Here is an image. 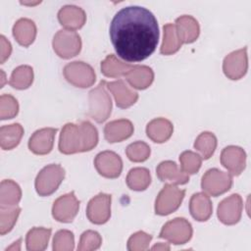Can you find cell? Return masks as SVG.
<instances>
[{
    "instance_id": "6da1fadb",
    "label": "cell",
    "mask_w": 251,
    "mask_h": 251,
    "mask_svg": "<svg viewBox=\"0 0 251 251\" xmlns=\"http://www.w3.org/2000/svg\"><path fill=\"white\" fill-rule=\"evenodd\" d=\"M159 35L157 19L140 6L122 8L110 25V38L116 53L127 62L147 59L155 51Z\"/></svg>"
},
{
    "instance_id": "7a4b0ae2",
    "label": "cell",
    "mask_w": 251,
    "mask_h": 251,
    "mask_svg": "<svg viewBox=\"0 0 251 251\" xmlns=\"http://www.w3.org/2000/svg\"><path fill=\"white\" fill-rule=\"evenodd\" d=\"M98 143V131L88 121H82L78 125L66 124L59 138V151L70 155L80 152H88Z\"/></svg>"
},
{
    "instance_id": "3957f363",
    "label": "cell",
    "mask_w": 251,
    "mask_h": 251,
    "mask_svg": "<svg viewBox=\"0 0 251 251\" xmlns=\"http://www.w3.org/2000/svg\"><path fill=\"white\" fill-rule=\"evenodd\" d=\"M88 102V115L96 123H104L110 117L112 112V100L106 91L105 80H101L95 88L90 90Z\"/></svg>"
},
{
    "instance_id": "277c9868",
    "label": "cell",
    "mask_w": 251,
    "mask_h": 251,
    "mask_svg": "<svg viewBox=\"0 0 251 251\" xmlns=\"http://www.w3.org/2000/svg\"><path fill=\"white\" fill-rule=\"evenodd\" d=\"M65 178V170L59 164L44 167L36 176L35 190L40 196H49L54 193Z\"/></svg>"
},
{
    "instance_id": "5b68a950",
    "label": "cell",
    "mask_w": 251,
    "mask_h": 251,
    "mask_svg": "<svg viewBox=\"0 0 251 251\" xmlns=\"http://www.w3.org/2000/svg\"><path fill=\"white\" fill-rule=\"evenodd\" d=\"M185 190L173 183H166L157 195L155 201V213L159 216H167L178 209L184 198Z\"/></svg>"
},
{
    "instance_id": "8992f818",
    "label": "cell",
    "mask_w": 251,
    "mask_h": 251,
    "mask_svg": "<svg viewBox=\"0 0 251 251\" xmlns=\"http://www.w3.org/2000/svg\"><path fill=\"white\" fill-rule=\"evenodd\" d=\"M63 74L69 83L79 88L90 87L96 80V75L93 68L81 61H75L67 64L64 67Z\"/></svg>"
},
{
    "instance_id": "52a82bcc",
    "label": "cell",
    "mask_w": 251,
    "mask_h": 251,
    "mask_svg": "<svg viewBox=\"0 0 251 251\" xmlns=\"http://www.w3.org/2000/svg\"><path fill=\"white\" fill-rule=\"evenodd\" d=\"M52 46L55 53L63 59H70L79 54L81 39L74 30L60 29L53 37Z\"/></svg>"
},
{
    "instance_id": "ba28073f",
    "label": "cell",
    "mask_w": 251,
    "mask_h": 251,
    "mask_svg": "<svg viewBox=\"0 0 251 251\" xmlns=\"http://www.w3.org/2000/svg\"><path fill=\"white\" fill-rule=\"evenodd\" d=\"M192 233V226L186 219L175 218L163 226L159 237L175 245H181L191 239Z\"/></svg>"
},
{
    "instance_id": "9c48e42d",
    "label": "cell",
    "mask_w": 251,
    "mask_h": 251,
    "mask_svg": "<svg viewBox=\"0 0 251 251\" xmlns=\"http://www.w3.org/2000/svg\"><path fill=\"white\" fill-rule=\"evenodd\" d=\"M232 186V176L230 174L223 172L219 169H210L202 176L201 187L211 196L217 197L226 191Z\"/></svg>"
},
{
    "instance_id": "30bf717a",
    "label": "cell",
    "mask_w": 251,
    "mask_h": 251,
    "mask_svg": "<svg viewBox=\"0 0 251 251\" xmlns=\"http://www.w3.org/2000/svg\"><path fill=\"white\" fill-rule=\"evenodd\" d=\"M248 70L247 48L235 50L226 55L223 62V71L229 79L237 80L242 78Z\"/></svg>"
},
{
    "instance_id": "8fae6325",
    "label": "cell",
    "mask_w": 251,
    "mask_h": 251,
    "mask_svg": "<svg viewBox=\"0 0 251 251\" xmlns=\"http://www.w3.org/2000/svg\"><path fill=\"white\" fill-rule=\"evenodd\" d=\"M79 210V201L72 191L57 198L52 207L53 218L60 223H72Z\"/></svg>"
},
{
    "instance_id": "7c38bea8",
    "label": "cell",
    "mask_w": 251,
    "mask_h": 251,
    "mask_svg": "<svg viewBox=\"0 0 251 251\" xmlns=\"http://www.w3.org/2000/svg\"><path fill=\"white\" fill-rule=\"evenodd\" d=\"M112 196L106 193H99L94 196L87 204V219L94 225H103L111 217Z\"/></svg>"
},
{
    "instance_id": "4fadbf2b",
    "label": "cell",
    "mask_w": 251,
    "mask_h": 251,
    "mask_svg": "<svg viewBox=\"0 0 251 251\" xmlns=\"http://www.w3.org/2000/svg\"><path fill=\"white\" fill-rule=\"evenodd\" d=\"M243 202L239 194L234 193L222 200L218 206L217 215L221 223L232 226L239 222L242 214Z\"/></svg>"
},
{
    "instance_id": "5bb4252c",
    "label": "cell",
    "mask_w": 251,
    "mask_h": 251,
    "mask_svg": "<svg viewBox=\"0 0 251 251\" xmlns=\"http://www.w3.org/2000/svg\"><path fill=\"white\" fill-rule=\"evenodd\" d=\"M96 171L104 177L117 178L123 170L121 157L113 151H103L96 155L94 159Z\"/></svg>"
},
{
    "instance_id": "9a60e30c",
    "label": "cell",
    "mask_w": 251,
    "mask_h": 251,
    "mask_svg": "<svg viewBox=\"0 0 251 251\" xmlns=\"http://www.w3.org/2000/svg\"><path fill=\"white\" fill-rule=\"evenodd\" d=\"M221 164L232 175L239 176L246 166V153L239 146L229 145L221 153Z\"/></svg>"
},
{
    "instance_id": "2e32d148",
    "label": "cell",
    "mask_w": 251,
    "mask_h": 251,
    "mask_svg": "<svg viewBox=\"0 0 251 251\" xmlns=\"http://www.w3.org/2000/svg\"><path fill=\"white\" fill-rule=\"evenodd\" d=\"M57 128L44 127L32 133L28 140L29 150L36 155H46L53 149Z\"/></svg>"
},
{
    "instance_id": "e0dca14e",
    "label": "cell",
    "mask_w": 251,
    "mask_h": 251,
    "mask_svg": "<svg viewBox=\"0 0 251 251\" xmlns=\"http://www.w3.org/2000/svg\"><path fill=\"white\" fill-rule=\"evenodd\" d=\"M106 87L112 92L116 101V105L119 108H129L135 104L138 99V93L129 88L122 79L106 82Z\"/></svg>"
},
{
    "instance_id": "ac0fdd59",
    "label": "cell",
    "mask_w": 251,
    "mask_h": 251,
    "mask_svg": "<svg viewBox=\"0 0 251 251\" xmlns=\"http://www.w3.org/2000/svg\"><path fill=\"white\" fill-rule=\"evenodd\" d=\"M58 20L61 25L69 30L81 28L86 22L85 12L77 6L66 5L58 12Z\"/></svg>"
},
{
    "instance_id": "d6986e66",
    "label": "cell",
    "mask_w": 251,
    "mask_h": 251,
    "mask_svg": "<svg viewBox=\"0 0 251 251\" xmlns=\"http://www.w3.org/2000/svg\"><path fill=\"white\" fill-rule=\"evenodd\" d=\"M133 125L126 119L115 120L108 123L104 127L105 139L110 143L121 142L129 138L133 133Z\"/></svg>"
},
{
    "instance_id": "ffe728a7",
    "label": "cell",
    "mask_w": 251,
    "mask_h": 251,
    "mask_svg": "<svg viewBox=\"0 0 251 251\" xmlns=\"http://www.w3.org/2000/svg\"><path fill=\"white\" fill-rule=\"evenodd\" d=\"M175 26L181 43H192L197 40L200 34V26L197 20L189 15L177 18Z\"/></svg>"
},
{
    "instance_id": "44dd1931",
    "label": "cell",
    "mask_w": 251,
    "mask_h": 251,
    "mask_svg": "<svg viewBox=\"0 0 251 251\" xmlns=\"http://www.w3.org/2000/svg\"><path fill=\"white\" fill-rule=\"evenodd\" d=\"M156 174L161 181H170L173 184H185L189 181V176L173 161L161 162L156 169Z\"/></svg>"
},
{
    "instance_id": "7402d4cb",
    "label": "cell",
    "mask_w": 251,
    "mask_h": 251,
    "mask_svg": "<svg viewBox=\"0 0 251 251\" xmlns=\"http://www.w3.org/2000/svg\"><path fill=\"white\" fill-rule=\"evenodd\" d=\"M189 211L192 218L196 221H208L213 213V205L210 197L204 192L194 193L189 201Z\"/></svg>"
},
{
    "instance_id": "603a6c76",
    "label": "cell",
    "mask_w": 251,
    "mask_h": 251,
    "mask_svg": "<svg viewBox=\"0 0 251 251\" xmlns=\"http://www.w3.org/2000/svg\"><path fill=\"white\" fill-rule=\"evenodd\" d=\"M174 132L173 124L165 118H157L146 126L147 136L156 143H164L169 140Z\"/></svg>"
},
{
    "instance_id": "cb8c5ba5",
    "label": "cell",
    "mask_w": 251,
    "mask_h": 251,
    "mask_svg": "<svg viewBox=\"0 0 251 251\" xmlns=\"http://www.w3.org/2000/svg\"><path fill=\"white\" fill-rule=\"evenodd\" d=\"M127 82L136 89L148 88L154 80V72L148 66L134 65L125 75Z\"/></svg>"
},
{
    "instance_id": "d4e9b609",
    "label": "cell",
    "mask_w": 251,
    "mask_h": 251,
    "mask_svg": "<svg viewBox=\"0 0 251 251\" xmlns=\"http://www.w3.org/2000/svg\"><path fill=\"white\" fill-rule=\"evenodd\" d=\"M13 36L20 45L24 47L29 46L36 37V25L34 22L26 18L18 20L13 26Z\"/></svg>"
},
{
    "instance_id": "484cf974",
    "label": "cell",
    "mask_w": 251,
    "mask_h": 251,
    "mask_svg": "<svg viewBox=\"0 0 251 251\" xmlns=\"http://www.w3.org/2000/svg\"><path fill=\"white\" fill-rule=\"evenodd\" d=\"M24 135V127L18 124L2 126L0 128V145L3 150H11L19 145Z\"/></svg>"
},
{
    "instance_id": "4316f807",
    "label": "cell",
    "mask_w": 251,
    "mask_h": 251,
    "mask_svg": "<svg viewBox=\"0 0 251 251\" xmlns=\"http://www.w3.org/2000/svg\"><path fill=\"white\" fill-rule=\"evenodd\" d=\"M133 66L124 63L114 54H110L101 62V72L107 77H121L126 75Z\"/></svg>"
},
{
    "instance_id": "83f0119b",
    "label": "cell",
    "mask_w": 251,
    "mask_h": 251,
    "mask_svg": "<svg viewBox=\"0 0 251 251\" xmlns=\"http://www.w3.org/2000/svg\"><path fill=\"white\" fill-rule=\"evenodd\" d=\"M51 235V228L32 227L25 236L28 251H43L46 249Z\"/></svg>"
},
{
    "instance_id": "f1b7e54d",
    "label": "cell",
    "mask_w": 251,
    "mask_h": 251,
    "mask_svg": "<svg viewBox=\"0 0 251 251\" xmlns=\"http://www.w3.org/2000/svg\"><path fill=\"white\" fill-rule=\"evenodd\" d=\"M22 198V190L12 179H4L0 184V206H16Z\"/></svg>"
},
{
    "instance_id": "f546056e",
    "label": "cell",
    "mask_w": 251,
    "mask_h": 251,
    "mask_svg": "<svg viewBox=\"0 0 251 251\" xmlns=\"http://www.w3.org/2000/svg\"><path fill=\"white\" fill-rule=\"evenodd\" d=\"M163 31H164V37H163V42L160 48L161 54L173 55L176 53L180 49L182 43L177 36L175 25L171 23L166 24L163 26Z\"/></svg>"
},
{
    "instance_id": "4dcf8cb0",
    "label": "cell",
    "mask_w": 251,
    "mask_h": 251,
    "mask_svg": "<svg viewBox=\"0 0 251 251\" xmlns=\"http://www.w3.org/2000/svg\"><path fill=\"white\" fill-rule=\"evenodd\" d=\"M33 82V69L27 65L17 67L11 75L9 84L19 90L28 88Z\"/></svg>"
},
{
    "instance_id": "1f68e13d",
    "label": "cell",
    "mask_w": 251,
    "mask_h": 251,
    "mask_svg": "<svg viewBox=\"0 0 251 251\" xmlns=\"http://www.w3.org/2000/svg\"><path fill=\"white\" fill-rule=\"evenodd\" d=\"M127 186L134 191H143L151 183V175L146 168H133L126 176Z\"/></svg>"
},
{
    "instance_id": "d6a6232c",
    "label": "cell",
    "mask_w": 251,
    "mask_h": 251,
    "mask_svg": "<svg viewBox=\"0 0 251 251\" xmlns=\"http://www.w3.org/2000/svg\"><path fill=\"white\" fill-rule=\"evenodd\" d=\"M217 137L213 132H201L194 142V148L200 152L201 157L205 160L212 157L217 148Z\"/></svg>"
},
{
    "instance_id": "836d02e7",
    "label": "cell",
    "mask_w": 251,
    "mask_h": 251,
    "mask_svg": "<svg viewBox=\"0 0 251 251\" xmlns=\"http://www.w3.org/2000/svg\"><path fill=\"white\" fill-rule=\"evenodd\" d=\"M21 213L19 206H0V234L5 235L10 232L15 224L17 223L18 217Z\"/></svg>"
},
{
    "instance_id": "e575fe53",
    "label": "cell",
    "mask_w": 251,
    "mask_h": 251,
    "mask_svg": "<svg viewBox=\"0 0 251 251\" xmlns=\"http://www.w3.org/2000/svg\"><path fill=\"white\" fill-rule=\"evenodd\" d=\"M126 154L131 162L140 163L146 161L150 157L151 149L144 141H135L126 147Z\"/></svg>"
},
{
    "instance_id": "d590c367",
    "label": "cell",
    "mask_w": 251,
    "mask_h": 251,
    "mask_svg": "<svg viewBox=\"0 0 251 251\" xmlns=\"http://www.w3.org/2000/svg\"><path fill=\"white\" fill-rule=\"evenodd\" d=\"M180 169L187 175L196 174L202 164V157L192 151H184L179 155Z\"/></svg>"
},
{
    "instance_id": "8d00e7d4",
    "label": "cell",
    "mask_w": 251,
    "mask_h": 251,
    "mask_svg": "<svg viewBox=\"0 0 251 251\" xmlns=\"http://www.w3.org/2000/svg\"><path fill=\"white\" fill-rule=\"evenodd\" d=\"M75 248V236L71 230H58L53 238L54 251H73Z\"/></svg>"
},
{
    "instance_id": "74e56055",
    "label": "cell",
    "mask_w": 251,
    "mask_h": 251,
    "mask_svg": "<svg viewBox=\"0 0 251 251\" xmlns=\"http://www.w3.org/2000/svg\"><path fill=\"white\" fill-rule=\"evenodd\" d=\"M19 113V103L11 94H2L0 97V119H13Z\"/></svg>"
},
{
    "instance_id": "f35d334b",
    "label": "cell",
    "mask_w": 251,
    "mask_h": 251,
    "mask_svg": "<svg viewBox=\"0 0 251 251\" xmlns=\"http://www.w3.org/2000/svg\"><path fill=\"white\" fill-rule=\"evenodd\" d=\"M101 244H102V237L97 231L86 230L82 232L80 235L77 250L92 251L100 248Z\"/></svg>"
},
{
    "instance_id": "ab89813d",
    "label": "cell",
    "mask_w": 251,
    "mask_h": 251,
    "mask_svg": "<svg viewBox=\"0 0 251 251\" xmlns=\"http://www.w3.org/2000/svg\"><path fill=\"white\" fill-rule=\"evenodd\" d=\"M152 235L144 231L133 233L127 240V250L129 251H144L149 248Z\"/></svg>"
},
{
    "instance_id": "60d3db41",
    "label": "cell",
    "mask_w": 251,
    "mask_h": 251,
    "mask_svg": "<svg viewBox=\"0 0 251 251\" xmlns=\"http://www.w3.org/2000/svg\"><path fill=\"white\" fill-rule=\"evenodd\" d=\"M0 43H1V47H0V63L4 64L5 61L10 57L11 53H12V45L10 43V41L4 36L1 35L0 36Z\"/></svg>"
},
{
    "instance_id": "b9f144b4",
    "label": "cell",
    "mask_w": 251,
    "mask_h": 251,
    "mask_svg": "<svg viewBox=\"0 0 251 251\" xmlns=\"http://www.w3.org/2000/svg\"><path fill=\"white\" fill-rule=\"evenodd\" d=\"M151 250H157V251H167L170 250V246L167 243H157L153 247H151Z\"/></svg>"
},
{
    "instance_id": "7bdbcfd3",
    "label": "cell",
    "mask_w": 251,
    "mask_h": 251,
    "mask_svg": "<svg viewBox=\"0 0 251 251\" xmlns=\"http://www.w3.org/2000/svg\"><path fill=\"white\" fill-rule=\"evenodd\" d=\"M21 242H22V239H18L16 242H14V244L10 247H8L6 250H20L21 249Z\"/></svg>"
},
{
    "instance_id": "ee69618b",
    "label": "cell",
    "mask_w": 251,
    "mask_h": 251,
    "mask_svg": "<svg viewBox=\"0 0 251 251\" xmlns=\"http://www.w3.org/2000/svg\"><path fill=\"white\" fill-rule=\"evenodd\" d=\"M1 75H2V83H1V87H3V85H4V79H5V74H4V72L1 70Z\"/></svg>"
}]
</instances>
